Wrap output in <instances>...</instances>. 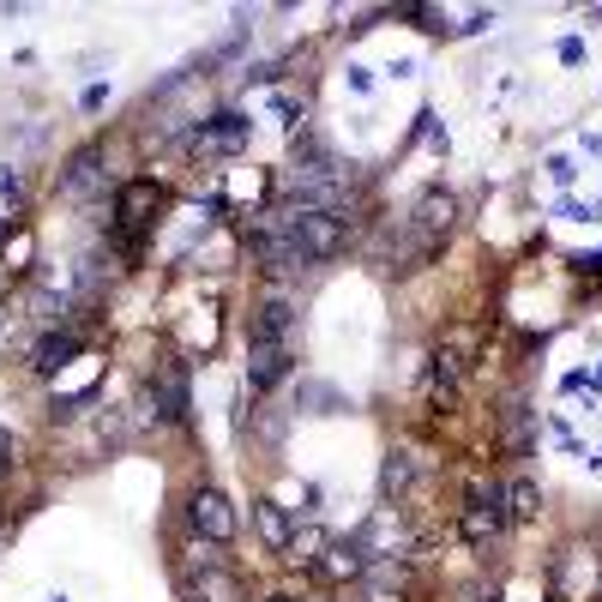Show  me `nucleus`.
I'll list each match as a JSON object with an SVG mask.
<instances>
[{
    "label": "nucleus",
    "mask_w": 602,
    "mask_h": 602,
    "mask_svg": "<svg viewBox=\"0 0 602 602\" xmlns=\"http://www.w3.org/2000/svg\"><path fill=\"white\" fill-rule=\"evenodd\" d=\"M187 524H194V536H205V543H236V506L223 501L217 489H194L187 494Z\"/></svg>",
    "instance_id": "5"
},
{
    "label": "nucleus",
    "mask_w": 602,
    "mask_h": 602,
    "mask_svg": "<svg viewBox=\"0 0 602 602\" xmlns=\"http://www.w3.org/2000/svg\"><path fill=\"white\" fill-rule=\"evenodd\" d=\"M12 452H19V446H12V434H7V428H0V470H7V464H12Z\"/></svg>",
    "instance_id": "27"
},
{
    "label": "nucleus",
    "mask_w": 602,
    "mask_h": 602,
    "mask_svg": "<svg viewBox=\"0 0 602 602\" xmlns=\"http://www.w3.org/2000/svg\"><path fill=\"white\" fill-rule=\"evenodd\" d=\"M409 477H416V458L409 452H386V464H380V501H404L409 494Z\"/></svg>",
    "instance_id": "19"
},
{
    "label": "nucleus",
    "mask_w": 602,
    "mask_h": 602,
    "mask_svg": "<svg viewBox=\"0 0 602 602\" xmlns=\"http://www.w3.org/2000/svg\"><path fill=\"white\" fill-rule=\"evenodd\" d=\"M97 187H102V151H97V145H85L79 157L67 163V194H73V199H85V194H97Z\"/></svg>",
    "instance_id": "18"
},
{
    "label": "nucleus",
    "mask_w": 602,
    "mask_h": 602,
    "mask_svg": "<svg viewBox=\"0 0 602 602\" xmlns=\"http://www.w3.org/2000/svg\"><path fill=\"white\" fill-rule=\"evenodd\" d=\"M512 524V512H506V489L501 482H477V489L464 494V512H458V530H464V543L470 548H489L494 536H501Z\"/></svg>",
    "instance_id": "4"
},
{
    "label": "nucleus",
    "mask_w": 602,
    "mask_h": 602,
    "mask_svg": "<svg viewBox=\"0 0 602 602\" xmlns=\"http://www.w3.org/2000/svg\"><path fill=\"white\" fill-rule=\"evenodd\" d=\"M355 591H362V602H404V591H409L404 560H374V567L355 579Z\"/></svg>",
    "instance_id": "15"
},
{
    "label": "nucleus",
    "mask_w": 602,
    "mask_h": 602,
    "mask_svg": "<svg viewBox=\"0 0 602 602\" xmlns=\"http://www.w3.org/2000/svg\"><path fill=\"white\" fill-rule=\"evenodd\" d=\"M458 229V199L446 194V187H428L416 205H409V217H404V241L386 253V265L392 272H416V265H428L434 253L446 248V236Z\"/></svg>",
    "instance_id": "1"
},
{
    "label": "nucleus",
    "mask_w": 602,
    "mask_h": 602,
    "mask_svg": "<svg viewBox=\"0 0 602 602\" xmlns=\"http://www.w3.org/2000/svg\"><path fill=\"white\" fill-rule=\"evenodd\" d=\"M560 61H567V67H579V61H584V43H579V36H567V43H560Z\"/></svg>",
    "instance_id": "25"
},
{
    "label": "nucleus",
    "mask_w": 602,
    "mask_h": 602,
    "mask_svg": "<svg viewBox=\"0 0 602 602\" xmlns=\"http://www.w3.org/2000/svg\"><path fill=\"white\" fill-rule=\"evenodd\" d=\"M355 543L368 548V560H404V555H409V530H404L398 506H380L374 518L355 530Z\"/></svg>",
    "instance_id": "6"
},
{
    "label": "nucleus",
    "mask_w": 602,
    "mask_h": 602,
    "mask_svg": "<svg viewBox=\"0 0 602 602\" xmlns=\"http://www.w3.org/2000/svg\"><path fill=\"white\" fill-rule=\"evenodd\" d=\"M506 512H512V524H530L536 512H543V489H536V482H512V489H506Z\"/></svg>",
    "instance_id": "20"
},
{
    "label": "nucleus",
    "mask_w": 602,
    "mask_h": 602,
    "mask_svg": "<svg viewBox=\"0 0 602 602\" xmlns=\"http://www.w3.org/2000/svg\"><path fill=\"white\" fill-rule=\"evenodd\" d=\"M326 543L331 536H319L314 524H307V530H296V543H289V560H307V567H314V560L326 555Z\"/></svg>",
    "instance_id": "21"
},
{
    "label": "nucleus",
    "mask_w": 602,
    "mask_h": 602,
    "mask_svg": "<svg viewBox=\"0 0 602 602\" xmlns=\"http://www.w3.org/2000/svg\"><path fill=\"white\" fill-rule=\"evenodd\" d=\"M253 524H260V543L272 548V555H289V543H296V518H289L277 501H253Z\"/></svg>",
    "instance_id": "16"
},
{
    "label": "nucleus",
    "mask_w": 602,
    "mask_h": 602,
    "mask_svg": "<svg viewBox=\"0 0 602 602\" xmlns=\"http://www.w3.org/2000/svg\"><path fill=\"white\" fill-rule=\"evenodd\" d=\"M368 567H374V560H368V548H362V543H355V530H350V536H331L326 555L314 560V572H319L326 584H355Z\"/></svg>",
    "instance_id": "7"
},
{
    "label": "nucleus",
    "mask_w": 602,
    "mask_h": 602,
    "mask_svg": "<svg viewBox=\"0 0 602 602\" xmlns=\"http://www.w3.org/2000/svg\"><path fill=\"white\" fill-rule=\"evenodd\" d=\"M163 199L169 194H163L157 182H127L121 194H114V248H121L127 260H139V248H145L151 223H157Z\"/></svg>",
    "instance_id": "2"
},
{
    "label": "nucleus",
    "mask_w": 602,
    "mask_h": 602,
    "mask_svg": "<svg viewBox=\"0 0 602 602\" xmlns=\"http://www.w3.org/2000/svg\"><path fill=\"white\" fill-rule=\"evenodd\" d=\"M464 343H440V350H434V362H428V404L434 409H446L458 398V386H464Z\"/></svg>",
    "instance_id": "11"
},
{
    "label": "nucleus",
    "mask_w": 602,
    "mask_h": 602,
    "mask_svg": "<svg viewBox=\"0 0 602 602\" xmlns=\"http://www.w3.org/2000/svg\"><path fill=\"white\" fill-rule=\"evenodd\" d=\"M73 355H79V338H73V331H48V338L31 350V368H36V374H61Z\"/></svg>",
    "instance_id": "17"
},
{
    "label": "nucleus",
    "mask_w": 602,
    "mask_h": 602,
    "mask_svg": "<svg viewBox=\"0 0 602 602\" xmlns=\"http://www.w3.org/2000/svg\"><path fill=\"white\" fill-rule=\"evenodd\" d=\"M572 265H579L584 277H602V253H579V260H572Z\"/></svg>",
    "instance_id": "26"
},
{
    "label": "nucleus",
    "mask_w": 602,
    "mask_h": 602,
    "mask_svg": "<svg viewBox=\"0 0 602 602\" xmlns=\"http://www.w3.org/2000/svg\"><path fill=\"white\" fill-rule=\"evenodd\" d=\"M182 584V602H248L241 579L229 567H199V572H175Z\"/></svg>",
    "instance_id": "9"
},
{
    "label": "nucleus",
    "mask_w": 602,
    "mask_h": 602,
    "mask_svg": "<svg viewBox=\"0 0 602 602\" xmlns=\"http://www.w3.org/2000/svg\"><path fill=\"white\" fill-rule=\"evenodd\" d=\"M284 229H289V241H296V253L307 265H319V260H331V253L350 248V217H338V211H307V205H289Z\"/></svg>",
    "instance_id": "3"
},
{
    "label": "nucleus",
    "mask_w": 602,
    "mask_h": 602,
    "mask_svg": "<svg viewBox=\"0 0 602 602\" xmlns=\"http://www.w3.org/2000/svg\"><path fill=\"white\" fill-rule=\"evenodd\" d=\"M145 398H151V416H157V422H187V368L182 362H163L157 374H151Z\"/></svg>",
    "instance_id": "8"
},
{
    "label": "nucleus",
    "mask_w": 602,
    "mask_h": 602,
    "mask_svg": "<svg viewBox=\"0 0 602 602\" xmlns=\"http://www.w3.org/2000/svg\"><path fill=\"white\" fill-rule=\"evenodd\" d=\"M560 217H572V223H591V217H602V205H579V199H560Z\"/></svg>",
    "instance_id": "23"
},
{
    "label": "nucleus",
    "mask_w": 602,
    "mask_h": 602,
    "mask_svg": "<svg viewBox=\"0 0 602 602\" xmlns=\"http://www.w3.org/2000/svg\"><path fill=\"white\" fill-rule=\"evenodd\" d=\"M398 19H416L422 31H434V36H440V31H452V24H446L440 12H434V7H398Z\"/></svg>",
    "instance_id": "22"
},
{
    "label": "nucleus",
    "mask_w": 602,
    "mask_h": 602,
    "mask_svg": "<svg viewBox=\"0 0 602 602\" xmlns=\"http://www.w3.org/2000/svg\"><path fill=\"white\" fill-rule=\"evenodd\" d=\"M555 591L572 596V602L596 591V560H591V548H567V555L555 560Z\"/></svg>",
    "instance_id": "14"
},
{
    "label": "nucleus",
    "mask_w": 602,
    "mask_h": 602,
    "mask_svg": "<svg viewBox=\"0 0 602 602\" xmlns=\"http://www.w3.org/2000/svg\"><path fill=\"white\" fill-rule=\"evenodd\" d=\"M241 145H248V114H236V109L211 114L194 133V151H211V157H229V151H241Z\"/></svg>",
    "instance_id": "13"
},
{
    "label": "nucleus",
    "mask_w": 602,
    "mask_h": 602,
    "mask_svg": "<svg viewBox=\"0 0 602 602\" xmlns=\"http://www.w3.org/2000/svg\"><path fill=\"white\" fill-rule=\"evenodd\" d=\"M548 175H555V182L567 187V182H572V175H579V169H572V157H548Z\"/></svg>",
    "instance_id": "24"
},
{
    "label": "nucleus",
    "mask_w": 602,
    "mask_h": 602,
    "mask_svg": "<svg viewBox=\"0 0 602 602\" xmlns=\"http://www.w3.org/2000/svg\"><path fill=\"white\" fill-rule=\"evenodd\" d=\"M248 343H296V307L284 296H265L248 319Z\"/></svg>",
    "instance_id": "12"
},
{
    "label": "nucleus",
    "mask_w": 602,
    "mask_h": 602,
    "mask_svg": "<svg viewBox=\"0 0 602 602\" xmlns=\"http://www.w3.org/2000/svg\"><path fill=\"white\" fill-rule=\"evenodd\" d=\"M289 368H296V343H248V386L253 392L284 386Z\"/></svg>",
    "instance_id": "10"
}]
</instances>
